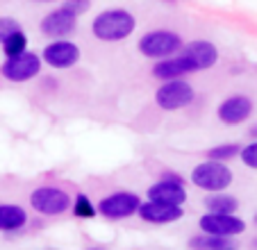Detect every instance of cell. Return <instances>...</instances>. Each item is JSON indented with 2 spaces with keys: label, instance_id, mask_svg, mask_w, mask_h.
Listing matches in <instances>:
<instances>
[{
  "label": "cell",
  "instance_id": "ac0fdd59",
  "mask_svg": "<svg viewBox=\"0 0 257 250\" xmlns=\"http://www.w3.org/2000/svg\"><path fill=\"white\" fill-rule=\"evenodd\" d=\"M205 207H207V212H212V214H237L239 200L225 191H214L205 198Z\"/></svg>",
  "mask_w": 257,
  "mask_h": 250
},
{
  "label": "cell",
  "instance_id": "d4e9b609",
  "mask_svg": "<svg viewBox=\"0 0 257 250\" xmlns=\"http://www.w3.org/2000/svg\"><path fill=\"white\" fill-rule=\"evenodd\" d=\"M250 135H252V137H257V123L250 128Z\"/></svg>",
  "mask_w": 257,
  "mask_h": 250
},
{
  "label": "cell",
  "instance_id": "5b68a950",
  "mask_svg": "<svg viewBox=\"0 0 257 250\" xmlns=\"http://www.w3.org/2000/svg\"><path fill=\"white\" fill-rule=\"evenodd\" d=\"M73 198L59 187H39L30 193V205L37 214L44 216H62L71 209Z\"/></svg>",
  "mask_w": 257,
  "mask_h": 250
},
{
  "label": "cell",
  "instance_id": "e0dca14e",
  "mask_svg": "<svg viewBox=\"0 0 257 250\" xmlns=\"http://www.w3.org/2000/svg\"><path fill=\"white\" fill-rule=\"evenodd\" d=\"M189 248H194V250H232V248H237V243L232 241V236H218V234L200 232L198 236H191L189 239Z\"/></svg>",
  "mask_w": 257,
  "mask_h": 250
},
{
  "label": "cell",
  "instance_id": "30bf717a",
  "mask_svg": "<svg viewBox=\"0 0 257 250\" xmlns=\"http://www.w3.org/2000/svg\"><path fill=\"white\" fill-rule=\"evenodd\" d=\"M41 62L48 64L50 68L64 71V68H71L80 62V48L73 41H66V39H55L53 44H48L44 48Z\"/></svg>",
  "mask_w": 257,
  "mask_h": 250
},
{
  "label": "cell",
  "instance_id": "d6986e66",
  "mask_svg": "<svg viewBox=\"0 0 257 250\" xmlns=\"http://www.w3.org/2000/svg\"><path fill=\"white\" fill-rule=\"evenodd\" d=\"M0 46H3V53H5V57H14V55L28 50V37H25L23 30H16V32H12Z\"/></svg>",
  "mask_w": 257,
  "mask_h": 250
},
{
  "label": "cell",
  "instance_id": "9a60e30c",
  "mask_svg": "<svg viewBox=\"0 0 257 250\" xmlns=\"http://www.w3.org/2000/svg\"><path fill=\"white\" fill-rule=\"evenodd\" d=\"M189 73H196L194 64L182 53L180 55L175 53V55H171V57L160 59V62L153 66V75H155L157 80H175V77H185V75H189Z\"/></svg>",
  "mask_w": 257,
  "mask_h": 250
},
{
  "label": "cell",
  "instance_id": "ffe728a7",
  "mask_svg": "<svg viewBox=\"0 0 257 250\" xmlns=\"http://www.w3.org/2000/svg\"><path fill=\"white\" fill-rule=\"evenodd\" d=\"M71 209H73V214H75V218H87L89 221V218L98 216V207L89 200L87 193H78L75 200L71 202Z\"/></svg>",
  "mask_w": 257,
  "mask_h": 250
},
{
  "label": "cell",
  "instance_id": "7a4b0ae2",
  "mask_svg": "<svg viewBox=\"0 0 257 250\" xmlns=\"http://www.w3.org/2000/svg\"><path fill=\"white\" fill-rule=\"evenodd\" d=\"M234 175L228 169L225 162H216V159H207V162H200L194 166L191 171V182L194 187H198L200 191H225V189L232 184Z\"/></svg>",
  "mask_w": 257,
  "mask_h": 250
},
{
  "label": "cell",
  "instance_id": "484cf974",
  "mask_svg": "<svg viewBox=\"0 0 257 250\" xmlns=\"http://www.w3.org/2000/svg\"><path fill=\"white\" fill-rule=\"evenodd\" d=\"M162 3H169V5H175V3H178V0H162Z\"/></svg>",
  "mask_w": 257,
  "mask_h": 250
},
{
  "label": "cell",
  "instance_id": "9c48e42d",
  "mask_svg": "<svg viewBox=\"0 0 257 250\" xmlns=\"http://www.w3.org/2000/svg\"><path fill=\"white\" fill-rule=\"evenodd\" d=\"M198 225H200V232L218 234V236H232V239L246 232V221L239 218L237 214H212V212H207L205 216H200Z\"/></svg>",
  "mask_w": 257,
  "mask_h": 250
},
{
  "label": "cell",
  "instance_id": "cb8c5ba5",
  "mask_svg": "<svg viewBox=\"0 0 257 250\" xmlns=\"http://www.w3.org/2000/svg\"><path fill=\"white\" fill-rule=\"evenodd\" d=\"M16 30H21L19 21L12 19V16H0V44H3L12 32H16Z\"/></svg>",
  "mask_w": 257,
  "mask_h": 250
},
{
  "label": "cell",
  "instance_id": "44dd1931",
  "mask_svg": "<svg viewBox=\"0 0 257 250\" xmlns=\"http://www.w3.org/2000/svg\"><path fill=\"white\" fill-rule=\"evenodd\" d=\"M239 150H241V146H239V144H221V146H214V148L207 150V159L230 162V159L239 157Z\"/></svg>",
  "mask_w": 257,
  "mask_h": 250
},
{
  "label": "cell",
  "instance_id": "4fadbf2b",
  "mask_svg": "<svg viewBox=\"0 0 257 250\" xmlns=\"http://www.w3.org/2000/svg\"><path fill=\"white\" fill-rule=\"evenodd\" d=\"M75 28H78V16H73L64 7L48 12L41 19V32L48 39H66L68 34L75 32Z\"/></svg>",
  "mask_w": 257,
  "mask_h": 250
},
{
  "label": "cell",
  "instance_id": "ba28073f",
  "mask_svg": "<svg viewBox=\"0 0 257 250\" xmlns=\"http://www.w3.org/2000/svg\"><path fill=\"white\" fill-rule=\"evenodd\" d=\"M189 193L185 189L182 178L175 173H164L160 182L148 187V200L166 202V205H185Z\"/></svg>",
  "mask_w": 257,
  "mask_h": 250
},
{
  "label": "cell",
  "instance_id": "8fae6325",
  "mask_svg": "<svg viewBox=\"0 0 257 250\" xmlns=\"http://www.w3.org/2000/svg\"><path fill=\"white\" fill-rule=\"evenodd\" d=\"M139 218L144 223H153V225H169L185 216L182 205H166V202H155V200H146L137 209Z\"/></svg>",
  "mask_w": 257,
  "mask_h": 250
},
{
  "label": "cell",
  "instance_id": "4316f807",
  "mask_svg": "<svg viewBox=\"0 0 257 250\" xmlns=\"http://www.w3.org/2000/svg\"><path fill=\"white\" fill-rule=\"evenodd\" d=\"M252 245H255V248H257V239H255V243H252Z\"/></svg>",
  "mask_w": 257,
  "mask_h": 250
},
{
  "label": "cell",
  "instance_id": "7402d4cb",
  "mask_svg": "<svg viewBox=\"0 0 257 250\" xmlns=\"http://www.w3.org/2000/svg\"><path fill=\"white\" fill-rule=\"evenodd\" d=\"M239 157H241V162L246 164L248 169H255L257 171V141H250L248 146H241Z\"/></svg>",
  "mask_w": 257,
  "mask_h": 250
},
{
  "label": "cell",
  "instance_id": "6da1fadb",
  "mask_svg": "<svg viewBox=\"0 0 257 250\" xmlns=\"http://www.w3.org/2000/svg\"><path fill=\"white\" fill-rule=\"evenodd\" d=\"M137 28L135 16L127 10H105L93 19L91 32L100 41H123Z\"/></svg>",
  "mask_w": 257,
  "mask_h": 250
},
{
  "label": "cell",
  "instance_id": "3957f363",
  "mask_svg": "<svg viewBox=\"0 0 257 250\" xmlns=\"http://www.w3.org/2000/svg\"><path fill=\"white\" fill-rule=\"evenodd\" d=\"M196 100V91L187 80H162L160 89L155 91V105L164 111H178L189 107Z\"/></svg>",
  "mask_w": 257,
  "mask_h": 250
},
{
  "label": "cell",
  "instance_id": "8992f818",
  "mask_svg": "<svg viewBox=\"0 0 257 250\" xmlns=\"http://www.w3.org/2000/svg\"><path fill=\"white\" fill-rule=\"evenodd\" d=\"M41 57L39 55L30 53V50H23V53L14 55V57H7L0 66V75L5 77L7 82H14V84H21V82H30L41 73Z\"/></svg>",
  "mask_w": 257,
  "mask_h": 250
},
{
  "label": "cell",
  "instance_id": "2e32d148",
  "mask_svg": "<svg viewBox=\"0 0 257 250\" xmlns=\"http://www.w3.org/2000/svg\"><path fill=\"white\" fill-rule=\"evenodd\" d=\"M28 214L19 205H0V232H16L25 227Z\"/></svg>",
  "mask_w": 257,
  "mask_h": 250
},
{
  "label": "cell",
  "instance_id": "52a82bcc",
  "mask_svg": "<svg viewBox=\"0 0 257 250\" xmlns=\"http://www.w3.org/2000/svg\"><path fill=\"white\" fill-rule=\"evenodd\" d=\"M141 200L137 193L132 191H116L105 196L100 202H98V214L105 216L107 221H123V218H130L137 214Z\"/></svg>",
  "mask_w": 257,
  "mask_h": 250
},
{
  "label": "cell",
  "instance_id": "7c38bea8",
  "mask_svg": "<svg viewBox=\"0 0 257 250\" xmlns=\"http://www.w3.org/2000/svg\"><path fill=\"white\" fill-rule=\"evenodd\" d=\"M252 109H255V105H252L250 98L243 96V93H237V96L225 98V100L218 105L216 116H218V120L225 125H241L252 116Z\"/></svg>",
  "mask_w": 257,
  "mask_h": 250
},
{
  "label": "cell",
  "instance_id": "83f0119b",
  "mask_svg": "<svg viewBox=\"0 0 257 250\" xmlns=\"http://www.w3.org/2000/svg\"><path fill=\"white\" fill-rule=\"evenodd\" d=\"M255 225H257V214H255Z\"/></svg>",
  "mask_w": 257,
  "mask_h": 250
},
{
  "label": "cell",
  "instance_id": "277c9868",
  "mask_svg": "<svg viewBox=\"0 0 257 250\" xmlns=\"http://www.w3.org/2000/svg\"><path fill=\"white\" fill-rule=\"evenodd\" d=\"M139 53L148 59H164L171 55L180 53L182 48V37L171 30H153V32H146L137 44Z\"/></svg>",
  "mask_w": 257,
  "mask_h": 250
},
{
  "label": "cell",
  "instance_id": "603a6c76",
  "mask_svg": "<svg viewBox=\"0 0 257 250\" xmlns=\"http://www.w3.org/2000/svg\"><path fill=\"white\" fill-rule=\"evenodd\" d=\"M62 7L66 12H71L73 16H82L89 12V7H91V0H64Z\"/></svg>",
  "mask_w": 257,
  "mask_h": 250
},
{
  "label": "cell",
  "instance_id": "5bb4252c",
  "mask_svg": "<svg viewBox=\"0 0 257 250\" xmlns=\"http://www.w3.org/2000/svg\"><path fill=\"white\" fill-rule=\"evenodd\" d=\"M180 53H182L191 64H194V71L196 73H198V71H207V68H212L214 64L218 62L216 46H214L212 41H205V39H196V41H191V44L182 46V48H180Z\"/></svg>",
  "mask_w": 257,
  "mask_h": 250
}]
</instances>
